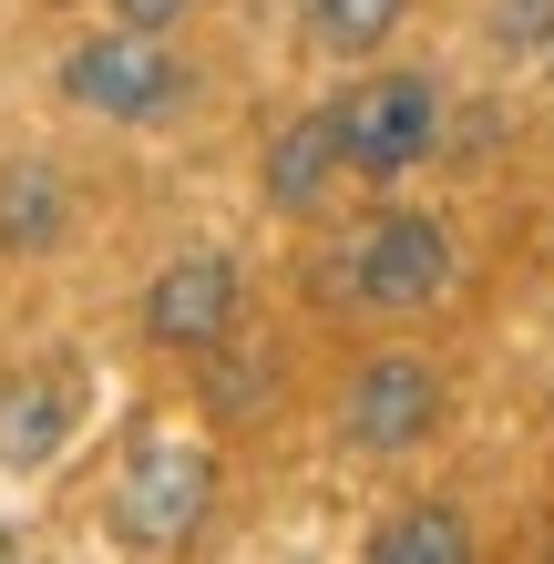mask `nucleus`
<instances>
[{
  "instance_id": "1",
  "label": "nucleus",
  "mask_w": 554,
  "mask_h": 564,
  "mask_svg": "<svg viewBox=\"0 0 554 564\" xmlns=\"http://www.w3.org/2000/svg\"><path fill=\"white\" fill-rule=\"evenodd\" d=\"M206 503H216V452L144 421L134 442H123V462H113V534L144 544V554H175L195 523H206Z\"/></svg>"
},
{
  "instance_id": "2",
  "label": "nucleus",
  "mask_w": 554,
  "mask_h": 564,
  "mask_svg": "<svg viewBox=\"0 0 554 564\" xmlns=\"http://www.w3.org/2000/svg\"><path fill=\"white\" fill-rule=\"evenodd\" d=\"M329 134H339L349 175L390 185V175H411V164L442 144V83L432 73H360L329 104Z\"/></svg>"
},
{
  "instance_id": "3",
  "label": "nucleus",
  "mask_w": 554,
  "mask_h": 564,
  "mask_svg": "<svg viewBox=\"0 0 554 564\" xmlns=\"http://www.w3.org/2000/svg\"><path fill=\"white\" fill-rule=\"evenodd\" d=\"M62 104H83L104 123H154V113L185 104V62H175L165 31L113 21V31H93V42L62 52Z\"/></svg>"
},
{
  "instance_id": "4",
  "label": "nucleus",
  "mask_w": 554,
  "mask_h": 564,
  "mask_svg": "<svg viewBox=\"0 0 554 564\" xmlns=\"http://www.w3.org/2000/svg\"><path fill=\"white\" fill-rule=\"evenodd\" d=\"M442 288H452V237L432 216H411V206L370 216L360 237L339 247V297L370 308V318H411V308H432Z\"/></svg>"
},
{
  "instance_id": "5",
  "label": "nucleus",
  "mask_w": 554,
  "mask_h": 564,
  "mask_svg": "<svg viewBox=\"0 0 554 564\" xmlns=\"http://www.w3.org/2000/svg\"><path fill=\"white\" fill-rule=\"evenodd\" d=\"M237 318H247V278H237V257H175V268L144 288V339H154V349H175V359L226 349V339H237Z\"/></svg>"
},
{
  "instance_id": "6",
  "label": "nucleus",
  "mask_w": 554,
  "mask_h": 564,
  "mask_svg": "<svg viewBox=\"0 0 554 564\" xmlns=\"http://www.w3.org/2000/svg\"><path fill=\"white\" fill-rule=\"evenodd\" d=\"M339 431L360 452H421L442 431V370L421 349H380L360 380H349V401H339Z\"/></svg>"
},
{
  "instance_id": "7",
  "label": "nucleus",
  "mask_w": 554,
  "mask_h": 564,
  "mask_svg": "<svg viewBox=\"0 0 554 564\" xmlns=\"http://www.w3.org/2000/svg\"><path fill=\"white\" fill-rule=\"evenodd\" d=\"M73 421H83V370L73 359H42L31 380L0 390V462H11V473H42Z\"/></svg>"
},
{
  "instance_id": "8",
  "label": "nucleus",
  "mask_w": 554,
  "mask_h": 564,
  "mask_svg": "<svg viewBox=\"0 0 554 564\" xmlns=\"http://www.w3.org/2000/svg\"><path fill=\"white\" fill-rule=\"evenodd\" d=\"M339 134H329V113H298V123H278V144H268V206L278 216H318L339 195Z\"/></svg>"
},
{
  "instance_id": "9",
  "label": "nucleus",
  "mask_w": 554,
  "mask_h": 564,
  "mask_svg": "<svg viewBox=\"0 0 554 564\" xmlns=\"http://www.w3.org/2000/svg\"><path fill=\"white\" fill-rule=\"evenodd\" d=\"M62 175L52 164H0V247L11 257H42L52 237H62Z\"/></svg>"
},
{
  "instance_id": "10",
  "label": "nucleus",
  "mask_w": 554,
  "mask_h": 564,
  "mask_svg": "<svg viewBox=\"0 0 554 564\" xmlns=\"http://www.w3.org/2000/svg\"><path fill=\"white\" fill-rule=\"evenodd\" d=\"M463 554H472V523L452 503H401L370 534V564H463Z\"/></svg>"
},
{
  "instance_id": "11",
  "label": "nucleus",
  "mask_w": 554,
  "mask_h": 564,
  "mask_svg": "<svg viewBox=\"0 0 554 564\" xmlns=\"http://www.w3.org/2000/svg\"><path fill=\"white\" fill-rule=\"evenodd\" d=\"M298 11H308V42L329 62H370L390 31L411 21V0H298Z\"/></svg>"
},
{
  "instance_id": "12",
  "label": "nucleus",
  "mask_w": 554,
  "mask_h": 564,
  "mask_svg": "<svg viewBox=\"0 0 554 564\" xmlns=\"http://www.w3.org/2000/svg\"><path fill=\"white\" fill-rule=\"evenodd\" d=\"M493 31H503V52H544L554 42V0H503Z\"/></svg>"
},
{
  "instance_id": "13",
  "label": "nucleus",
  "mask_w": 554,
  "mask_h": 564,
  "mask_svg": "<svg viewBox=\"0 0 554 564\" xmlns=\"http://www.w3.org/2000/svg\"><path fill=\"white\" fill-rule=\"evenodd\" d=\"M113 21H144V31H165V21H185V0H113Z\"/></svg>"
}]
</instances>
